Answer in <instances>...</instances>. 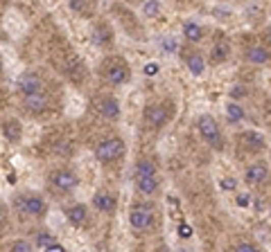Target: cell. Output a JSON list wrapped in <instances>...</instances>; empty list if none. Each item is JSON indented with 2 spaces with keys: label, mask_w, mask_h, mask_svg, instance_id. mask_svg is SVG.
Instances as JSON below:
<instances>
[{
  "label": "cell",
  "mask_w": 271,
  "mask_h": 252,
  "mask_svg": "<svg viewBox=\"0 0 271 252\" xmlns=\"http://www.w3.org/2000/svg\"><path fill=\"white\" fill-rule=\"evenodd\" d=\"M197 129H199L201 138L208 146H212L215 151L224 149V138H222L220 124L215 122V117H210V115H199V117H197Z\"/></svg>",
  "instance_id": "obj_1"
},
{
  "label": "cell",
  "mask_w": 271,
  "mask_h": 252,
  "mask_svg": "<svg viewBox=\"0 0 271 252\" xmlns=\"http://www.w3.org/2000/svg\"><path fill=\"white\" fill-rule=\"evenodd\" d=\"M152 220H154L152 203H136L131 207V212H129V223H131V228L140 230V232L152 228Z\"/></svg>",
  "instance_id": "obj_2"
},
{
  "label": "cell",
  "mask_w": 271,
  "mask_h": 252,
  "mask_svg": "<svg viewBox=\"0 0 271 252\" xmlns=\"http://www.w3.org/2000/svg\"><path fill=\"white\" fill-rule=\"evenodd\" d=\"M124 149H127V146H124V142L120 138H109L95 149V158L102 165H109V162L118 160L120 155H124Z\"/></svg>",
  "instance_id": "obj_3"
},
{
  "label": "cell",
  "mask_w": 271,
  "mask_h": 252,
  "mask_svg": "<svg viewBox=\"0 0 271 252\" xmlns=\"http://www.w3.org/2000/svg\"><path fill=\"white\" fill-rule=\"evenodd\" d=\"M16 207L20 214H30V216H45L48 214V203L41 196H32V194H25V196L16 198Z\"/></svg>",
  "instance_id": "obj_4"
},
{
  "label": "cell",
  "mask_w": 271,
  "mask_h": 252,
  "mask_svg": "<svg viewBox=\"0 0 271 252\" xmlns=\"http://www.w3.org/2000/svg\"><path fill=\"white\" fill-rule=\"evenodd\" d=\"M104 77L111 86H120L129 79V66L122 59H111L104 63Z\"/></svg>",
  "instance_id": "obj_5"
},
{
  "label": "cell",
  "mask_w": 271,
  "mask_h": 252,
  "mask_svg": "<svg viewBox=\"0 0 271 252\" xmlns=\"http://www.w3.org/2000/svg\"><path fill=\"white\" fill-rule=\"evenodd\" d=\"M50 182L57 189H61V192H70V189H75L79 185V178H77V173H72L68 169H57L50 173Z\"/></svg>",
  "instance_id": "obj_6"
},
{
  "label": "cell",
  "mask_w": 271,
  "mask_h": 252,
  "mask_svg": "<svg viewBox=\"0 0 271 252\" xmlns=\"http://www.w3.org/2000/svg\"><path fill=\"white\" fill-rule=\"evenodd\" d=\"M145 124L152 126V129H160L165 122H168L170 113L165 106H160V104H149V106H145Z\"/></svg>",
  "instance_id": "obj_7"
},
{
  "label": "cell",
  "mask_w": 271,
  "mask_h": 252,
  "mask_svg": "<svg viewBox=\"0 0 271 252\" xmlns=\"http://www.w3.org/2000/svg\"><path fill=\"white\" fill-rule=\"evenodd\" d=\"M16 86H18V90L23 94H32V92H41L43 81H41V77L34 75V72H23V75L18 77Z\"/></svg>",
  "instance_id": "obj_8"
},
{
  "label": "cell",
  "mask_w": 271,
  "mask_h": 252,
  "mask_svg": "<svg viewBox=\"0 0 271 252\" xmlns=\"http://www.w3.org/2000/svg\"><path fill=\"white\" fill-rule=\"evenodd\" d=\"M97 110L106 119H118L120 117V104L113 97H100L97 99Z\"/></svg>",
  "instance_id": "obj_9"
},
{
  "label": "cell",
  "mask_w": 271,
  "mask_h": 252,
  "mask_svg": "<svg viewBox=\"0 0 271 252\" xmlns=\"http://www.w3.org/2000/svg\"><path fill=\"white\" fill-rule=\"evenodd\" d=\"M269 178V169L264 165H251L247 171H244V180L249 182V185H260V182H264Z\"/></svg>",
  "instance_id": "obj_10"
},
{
  "label": "cell",
  "mask_w": 271,
  "mask_h": 252,
  "mask_svg": "<svg viewBox=\"0 0 271 252\" xmlns=\"http://www.w3.org/2000/svg\"><path fill=\"white\" fill-rule=\"evenodd\" d=\"M25 110L30 113H43L48 108V97L43 92H32V94H25Z\"/></svg>",
  "instance_id": "obj_11"
},
{
  "label": "cell",
  "mask_w": 271,
  "mask_h": 252,
  "mask_svg": "<svg viewBox=\"0 0 271 252\" xmlns=\"http://www.w3.org/2000/svg\"><path fill=\"white\" fill-rule=\"evenodd\" d=\"M93 207L100 209V212H113L116 209V196L109 192H97L95 196H93Z\"/></svg>",
  "instance_id": "obj_12"
},
{
  "label": "cell",
  "mask_w": 271,
  "mask_h": 252,
  "mask_svg": "<svg viewBox=\"0 0 271 252\" xmlns=\"http://www.w3.org/2000/svg\"><path fill=\"white\" fill-rule=\"evenodd\" d=\"M136 189L143 196H154L156 189H158V178L156 176H138L136 178Z\"/></svg>",
  "instance_id": "obj_13"
},
{
  "label": "cell",
  "mask_w": 271,
  "mask_h": 252,
  "mask_svg": "<svg viewBox=\"0 0 271 252\" xmlns=\"http://www.w3.org/2000/svg\"><path fill=\"white\" fill-rule=\"evenodd\" d=\"M242 142H244V146H247L249 151H262L264 146H267V142H264V138L258 133V131H244L242 133Z\"/></svg>",
  "instance_id": "obj_14"
},
{
  "label": "cell",
  "mask_w": 271,
  "mask_h": 252,
  "mask_svg": "<svg viewBox=\"0 0 271 252\" xmlns=\"http://www.w3.org/2000/svg\"><path fill=\"white\" fill-rule=\"evenodd\" d=\"M3 135H5V140H9V142H18L23 138V126H20L18 119H5Z\"/></svg>",
  "instance_id": "obj_15"
},
{
  "label": "cell",
  "mask_w": 271,
  "mask_h": 252,
  "mask_svg": "<svg viewBox=\"0 0 271 252\" xmlns=\"http://www.w3.org/2000/svg\"><path fill=\"white\" fill-rule=\"evenodd\" d=\"M247 61L255 63V66H264V63H269V50L262 45H253L247 50Z\"/></svg>",
  "instance_id": "obj_16"
},
{
  "label": "cell",
  "mask_w": 271,
  "mask_h": 252,
  "mask_svg": "<svg viewBox=\"0 0 271 252\" xmlns=\"http://www.w3.org/2000/svg\"><path fill=\"white\" fill-rule=\"evenodd\" d=\"M156 171H158V167H156V162L152 158H143V160L136 162L133 167V176H156Z\"/></svg>",
  "instance_id": "obj_17"
},
{
  "label": "cell",
  "mask_w": 271,
  "mask_h": 252,
  "mask_svg": "<svg viewBox=\"0 0 271 252\" xmlns=\"http://www.w3.org/2000/svg\"><path fill=\"white\" fill-rule=\"evenodd\" d=\"M93 43L95 45H109L111 43V39H113V34H111V27L109 25H97L95 29H93Z\"/></svg>",
  "instance_id": "obj_18"
},
{
  "label": "cell",
  "mask_w": 271,
  "mask_h": 252,
  "mask_svg": "<svg viewBox=\"0 0 271 252\" xmlns=\"http://www.w3.org/2000/svg\"><path fill=\"white\" fill-rule=\"evenodd\" d=\"M185 66H187V70H190L195 77H201L203 70H206V61L201 59V54H190L185 59Z\"/></svg>",
  "instance_id": "obj_19"
},
{
  "label": "cell",
  "mask_w": 271,
  "mask_h": 252,
  "mask_svg": "<svg viewBox=\"0 0 271 252\" xmlns=\"http://www.w3.org/2000/svg\"><path fill=\"white\" fill-rule=\"evenodd\" d=\"M66 214H68V220H70L72 225H82L86 220V205H82V203L72 205Z\"/></svg>",
  "instance_id": "obj_20"
},
{
  "label": "cell",
  "mask_w": 271,
  "mask_h": 252,
  "mask_svg": "<svg viewBox=\"0 0 271 252\" xmlns=\"http://www.w3.org/2000/svg\"><path fill=\"white\" fill-rule=\"evenodd\" d=\"M228 43L226 41H217L215 45H212V52H210V61L212 63H222V61H226L228 59Z\"/></svg>",
  "instance_id": "obj_21"
},
{
  "label": "cell",
  "mask_w": 271,
  "mask_h": 252,
  "mask_svg": "<svg viewBox=\"0 0 271 252\" xmlns=\"http://www.w3.org/2000/svg\"><path fill=\"white\" fill-rule=\"evenodd\" d=\"M226 119H228L231 124L242 122V119H244V108L239 106L237 102H228V104H226Z\"/></svg>",
  "instance_id": "obj_22"
},
{
  "label": "cell",
  "mask_w": 271,
  "mask_h": 252,
  "mask_svg": "<svg viewBox=\"0 0 271 252\" xmlns=\"http://www.w3.org/2000/svg\"><path fill=\"white\" fill-rule=\"evenodd\" d=\"M183 36L192 43H199L203 39V29L197 23H183Z\"/></svg>",
  "instance_id": "obj_23"
},
{
  "label": "cell",
  "mask_w": 271,
  "mask_h": 252,
  "mask_svg": "<svg viewBox=\"0 0 271 252\" xmlns=\"http://www.w3.org/2000/svg\"><path fill=\"white\" fill-rule=\"evenodd\" d=\"M158 12H160V3H158V0H145L143 16H147V18H154V16H158Z\"/></svg>",
  "instance_id": "obj_24"
},
{
  "label": "cell",
  "mask_w": 271,
  "mask_h": 252,
  "mask_svg": "<svg viewBox=\"0 0 271 252\" xmlns=\"http://www.w3.org/2000/svg\"><path fill=\"white\" fill-rule=\"evenodd\" d=\"M70 7L79 14H93V0H70Z\"/></svg>",
  "instance_id": "obj_25"
},
{
  "label": "cell",
  "mask_w": 271,
  "mask_h": 252,
  "mask_svg": "<svg viewBox=\"0 0 271 252\" xmlns=\"http://www.w3.org/2000/svg\"><path fill=\"white\" fill-rule=\"evenodd\" d=\"M52 241H55V236H52L50 232H39V234H36L34 243H36V248H48Z\"/></svg>",
  "instance_id": "obj_26"
},
{
  "label": "cell",
  "mask_w": 271,
  "mask_h": 252,
  "mask_svg": "<svg viewBox=\"0 0 271 252\" xmlns=\"http://www.w3.org/2000/svg\"><path fill=\"white\" fill-rule=\"evenodd\" d=\"M9 250H14V252H30V250H32V245H30V241L18 239V241H12V243H9Z\"/></svg>",
  "instance_id": "obj_27"
},
{
  "label": "cell",
  "mask_w": 271,
  "mask_h": 252,
  "mask_svg": "<svg viewBox=\"0 0 271 252\" xmlns=\"http://www.w3.org/2000/svg\"><path fill=\"white\" fill-rule=\"evenodd\" d=\"M160 47H163V52L165 54H172V52L176 50V47H179V43H176V39H163V43H160Z\"/></svg>",
  "instance_id": "obj_28"
},
{
  "label": "cell",
  "mask_w": 271,
  "mask_h": 252,
  "mask_svg": "<svg viewBox=\"0 0 271 252\" xmlns=\"http://www.w3.org/2000/svg\"><path fill=\"white\" fill-rule=\"evenodd\" d=\"M235 250L237 252H255V250H258V245L251 243V241H239V243L235 245Z\"/></svg>",
  "instance_id": "obj_29"
},
{
  "label": "cell",
  "mask_w": 271,
  "mask_h": 252,
  "mask_svg": "<svg viewBox=\"0 0 271 252\" xmlns=\"http://www.w3.org/2000/svg\"><path fill=\"white\" fill-rule=\"evenodd\" d=\"M158 70H160V66H158V63H145V68H143V72H145V75H147V77H156V75H158Z\"/></svg>",
  "instance_id": "obj_30"
},
{
  "label": "cell",
  "mask_w": 271,
  "mask_h": 252,
  "mask_svg": "<svg viewBox=\"0 0 271 252\" xmlns=\"http://www.w3.org/2000/svg\"><path fill=\"white\" fill-rule=\"evenodd\" d=\"M220 185H222V189H226V192H235V189H237V180H235V178H224Z\"/></svg>",
  "instance_id": "obj_31"
},
{
  "label": "cell",
  "mask_w": 271,
  "mask_h": 252,
  "mask_svg": "<svg viewBox=\"0 0 271 252\" xmlns=\"http://www.w3.org/2000/svg\"><path fill=\"white\" fill-rule=\"evenodd\" d=\"M235 205H237V207H249V205H251V196H249V194H237Z\"/></svg>",
  "instance_id": "obj_32"
},
{
  "label": "cell",
  "mask_w": 271,
  "mask_h": 252,
  "mask_svg": "<svg viewBox=\"0 0 271 252\" xmlns=\"http://www.w3.org/2000/svg\"><path fill=\"white\" fill-rule=\"evenodd\" d=\"M179 236H181V239H190V236H192V228H190V225L181 223L179 225Z\"/></svg>",
  "instance_id": "obj_33"
},
{
  "label": "cell",
  "mask_w": 271,
  "mask_h": 252,
  "mask_svg": "<svg viewBox=\"0 0 271 252\" xmlns=\"http://www.w3.org/2000/svg\"><path fill=\"white\" fill-rule=\"evenodd\" d=\"M45 250H50V252H61V250H64V245H61L59 241H52V243H50Z\"/></svg>",
  "instance_id": "obj_34"
},
{
  "label": "cell",
  "mask_w": 271,
  "mask_h": 252,
  "mask_svg": "<svg viewBox=\"0 0 271 252\" xmlns=\"http://www.w3.org/2000/svg\"><path fill=\"white\" fill-rule=\"evenodd\" d=\"M231 94H233V97H244V94H247V90H242V86H235L231 90Z\"/></svg>",
  "instance_id": "obj_35"
},
{
  "label": "cell",
  "mask_w": 271,
  "mask_h": 252,
  "mask_svg": "<svg viewBox=\"0 0 271 252\" xmlns=\"http://www.w3.org/2000/svg\"><path fill=\"white\" fill-rule=\"evenodd\" d=\"M267 41H269V43H271V25H269V27H267Z\"/></svg>",
  "instance_id": "obj_36"
},
{
  "label": "cell",
  "mask_w": 271,
  "mask_h": 252,
  "mask_svg": "<svg viewBox=\"0 0 271 252\" xmlns=\"http://www.w3.org/2000/svg\"><path fill=\"white\" fill-rule=\"evenodd\" d=\"M269 214H271V205H269Z\"/></svg>",
  "instance_id": "obj_37"
}]
</instances>
